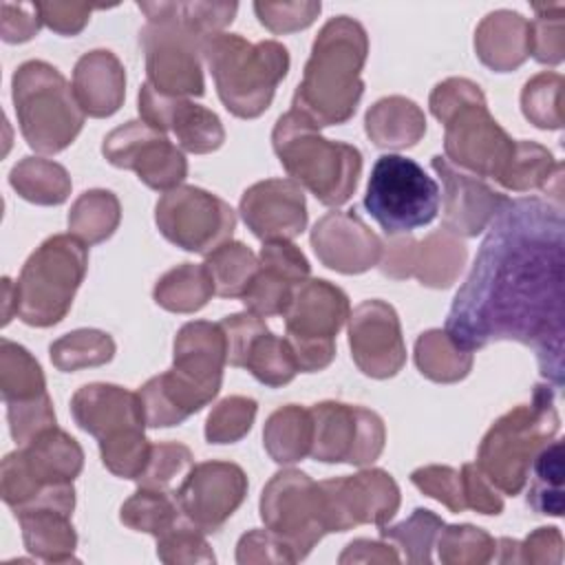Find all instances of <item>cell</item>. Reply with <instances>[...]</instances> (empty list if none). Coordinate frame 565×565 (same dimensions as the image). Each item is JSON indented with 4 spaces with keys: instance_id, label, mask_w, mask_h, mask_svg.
Masks as SVG:
<instances>
[{
    "instance_id": "cell-1",
    "label": "cell",
    "mask_w": 565,
    "mask_h": 565,
    "mask_svg": "<svg viewBox=\"0 0 565 565\" xmlns=\"http://www.w3.org/2000/svg\"><path fill=\"white\" fill-rule=\"evenodd\" d=\"M565 221L550 199H508L490 221L475 265L459 287L448 335L463 349L512 340L536 353L541 375L563 384Z\"/></svg>"
},
{
    "instance_id": "cell-2",
    "label": "cell",
    "mask_w": 565,
    "mask_h": 565,
    "mask_svg": "<svg viewBox=\"0 0 565 565\" xmlns=\"http://www.w3.org/2000/svg\"><path fill=\"white\" fill-rule=\"evenodd\" d=\"M366 55L369 35L358 20L335 15L324 22L311 44L291 110L300 113L316 128L349 121L364 93L360 73Z\"/></svg>"
},
{
    "instance_id": "cell-3",
    "label": "cell",
    "mask_w": 565,
    "mask_h": 565,
    "mask_svg": "<svg viewBox=\"0 0 565 565\" xmlns=\"http://www.w3.org/2000/svg\"><path fill=\"white\" fill-rule=\"evenodd\" d=\"M428 106L435 119L444 124L446 159L475 177L497 181L516 141L490 115L479 84L448 77L433 88Z\"/></svg>"
},
{
    "instance_id": "cell-4",
    "label": "cell",
    "mask_w": 565,
    "mask_h": 565,
    "mask_svg": "<svg viewBox=\"0 0 565 565\" xmlns=\"http://www.w3.org/2000/svg\"><path fill=\"white\" fill-rule=\"evenodd\" d=\"M84 450L66 430L51 426L9 452L0 466V494L13 514L29 508H57L73 514Z\"/></svg>"
},
{
    "instance_id": "cell-5",
    "label": "cell",
    "mask_w": 565,
    "mask_h": 565,
    "mask_svg": "<svg viewBox=\"0 0 565 565\" xmlns=\"http://www.w3.org/2000/svg\"><path fill=\"white\" fill-rule=\"evenodd\" d=\"M271 146L287 174L307 188L322 205H344L362 174V152L344 141H331L300 113L278 117Z\"/></svg>"
},
{
    "instance_id": "cell-6",
    "label": "cell",
    "mask_w": 565,
    "mask_h": 565,
    "mask_svg": "<svg viewBox=\"0 0 565 565\" xmlns=\"http://www.w3.org/2000/svg\"><path fill=\"white\" fill-rule=\"evenodd\" d=\"M205 57L223 106L241 119L263 115L287 77L289 53L276 40L249 42L238 33H214L203 40Z\"/></svg>"
},
{
    "instance_id": "cell-7",
    "label": "cell",
    "mask_w": 565,
    "mask_h": 565,
    "mask_svg": "<svg viewBox=\"0 0 565 565\" xmlns=\"http://www.w3.org/2000/svg\"><path fill=\"white\" fill-rule=\"evenodd\" d=\"M554 388L536 384L527 404H519L501 415L483 435L477 466L499 492L516 497L530 479L536 452L556 437L561 417Z\"/></svg>"
},
{
    "instance_id": "cell-8",
    "label": "cell",
    "mask_w": 565,
    "mask_h": 565,
    "mask_svg": "<svg viewBox=\"0 0 565 565\" xmlns=\"http://www.w3.org/2000/svg\"><path fill=\"white\" fill-rule=\"evenodd\" d=\"M11 97L24 141L40 154H55L79 135L86 113L73 84L49 62L29 60L11 79Z\"/></svg>"
},
{
    "instance_id": "cell-9",
    "label": "cell",
    "mask_w": 565,
    "mask_h": 565,
    "mask_svg": "<svg viewBox=\"0 0 565 565\" xmlns=\"http://www.w3.org/2000/svg\"><path fill=\"white\" fill-rule=\"evenodd\" d=\"M88 267V249L73 234L49 236L15 280V316L29 327H53L68 313Z\"/></svg>"
},
{
    "instance_id": "cell-10",
    "label": "cell",
    "mask_w": 565,
    "mask_h": 565,
    "mask_svg": "<svg viewBox=\"0 0 565 565\" xmlns=\"http://www.w3.org/2000/svg\"><path fill=\"white\" fill-rule=\"evenodd\" d=\"M364 207L386 236L411 234L437 216L439 185L417 161L388 152L371 168Z\"/></svg>"
},
{
    "instance_id": "cell-11",
    "label": "cell",
    "mask_w": 565,
    "mask_h": 565,
    "mask_svg": "<svg viewBox=\"0 0 565 565\" xmlns=\"http://www.w3.org/2000/svg\"><path fill=\"white\" fill-rule=\"evenodd\" d=\"M351 316L349 296L324 278H307L294 287L282 313L285 340L289 342L298 371L316 373L335 358V335Z\"/></svg>"
},
{
    "instance_id": "cell-12",
    "label": "cell",
    "mask_w": 565,
    "mask_h": 565,
    "mask_svg": "<svg viewBox=\"0 0 565 565\" xmlns=\"http://www.w3.org/2000/svg\"><path fill=\"white\" fill-rule=\"evenodd\" d=\"M148 22L139 33L146 55L148 84L170 97H201L205 93L201 46L203 38L154 9L152 2H137Z\"/></svg>"
},
{
    "instance_id": "cell-13",
    "label": "cell",
    "mask_w": 565,
    "mask_h": 565,
    "mask_svg": "<svg viewBox=\"0 0 565 565\" xmlns=\"http://www.w3.org/2000/svg\"><path fill=\"white\" fill-rule=\"evenodd\" d=\"M260 519L265 527L289 547L296 563L329 534L320 483L296 468L278 470L265 483Z\"/></svg>"
},
{
    "instance_id": "cell-14",
    "label": "cell",
    "mask_w": 565,
    "mask_h": 565,
    "mask_svg": "<svg viewBox=\"0 0 565 565\" xmlns=\"http://www.w3.org/2000/svg\"><path fill=\"white\" fill-rule=\"evenodd\" d=\"M154 223L172 245L207 256L232 241L236 212L227 201L203 188L179 185L157 201Z\"/></svg>"
},
{
    "instance_id": "cell-15",
    "label": "cell",
    "mask_w": 565,
    "mask_h": 565,
    "mask_svg": "<svg viewBox=\"0 0 565 565\" xmlns=\"http://www.w3.org/2000/svg\"><path fill=\"white\" fill-rule=\"evenodd\" d=\"M313 437L309 457L322 463H373L386 441L382 417L366 406L327 399L309 408Z\"/></svg>"
},
{
    "instance_id": "cell-16",
    "label": "cell",
    "mask_w": 565,
    "mask_h": 565,
    "mask_svg": "<svg viewBox=\"0 0 565 565\" xmlns=\"http://www.w3.org/2000/svg\"><path fill=\"white\" fill-rule=\"evenodd\" d=\"M102 154L110 166L132 170L141 183L159 192L179 188L188 177L183 150L143 119L113 128L104 137Z\"/></svg>"
},
{
    "instance_id": "cell-17",
    "label": "cell",
    "mask_w": 565,
    "mask_h": 565,
    "mask_svg": "<svg viewBox=\"0 0 565 565\" xmlns=\"http://www.w3.org/2000/svg\"><path fill=\"white\" fill-rule=\"evenodd\" d=\"M468 258L461 236L439 227L415 241L411 234H395L382 243L380 271L388 278H417L419 285L433 289L450 287Z\"/></svg>"
},
{
    "instance_id": "cell-18",
    "label": "cell",
    "mask_w": 565,
    "mask_h": 565,
    "mask_svg": "<svg viewBox=\"0 0 565 565\" xmlns=\"http://www.w3.org/2000/svg\"><path fill=\"white\" fill-rule=\"evenodd\" d=\"M329 532H347L355 525H384L399 508V488L382 468L320 481Z\"/></svg>"
},
{
    "instance_id": "cell-19",
    "label": "cell",
    "mask_w": 565,
    "mask_h": 565,
    "mask_svg": "<svg viewBox=\"0 0 565 565\" xmlns=\"http://www.w3.org/2000/svg\"><path fill=\"white\" fill-rule=\"evenodd\" d=\"M247 494V475L232 461H201L174 490L181 514L205 534L218 532Z\"/></svg>"
},
{
    "instance_id": "cell-20",
    "label": "cell",
    "mask_w": 565,
    "mask_h": 565,
    "mask_svg": "<svg viewBox=\"0 0 565 565\" xmlns=\"http://www.w3.org/2000/svg\"><path fill=\"white\" fill-rule=\"evenodd\" d=\"M349 347L355 366L375 380L393 377L406 362L399 316L384 300H364L349 316Z\"/></svg>"
},
{
    "instance_id": "cell-21",
    "label": "cell",
    "mask_w": 565,
    "mask_h": 565,
    "mask_svg": "<svg viewBox=\"0 0 565 565\" xmlns=\"http://www.w3.org/2000/svg\"><path fill=\"white\" fill-rule=\"evenodd\" d=\"M139 115L161 132L172 130L179 148L185 152L207 154L225 141V130L216 113L188 97L161 95L148 82L139 88Z\"/></svg>"
},
{
    "instance_id": "cell-22",
    "label": "cell",
    "mask_w": 565,
    "mask_h": 565,
    "mask_svg": "<svg viewBox=\"0 0 565 565\" xmlns=\"http://www.w3.org/2000/svg\"><path fill=\"white\" fill-rule=\"evenodd\" d=\"M433 170L441 179V201H444V221L441 227L457 236H477L499 210L508 203V196L490 188L481 177H475L446 157L435 154L430 159Z\"/></svg>"
},
{
    "instance_id": "cell-23",
    "label": "cell",
    "mask_w": 565,
    "mask_h": 565,
    "mask_svg": "<svg viewBox=\"0 0 565 565\" xmlns=\"http://www.w3.org/2000/svg\"><path fill=\"white\" fill-rule=\"evenodd\" d=\"M245 225L256 238L291 241L307 227V201L294 179H265L249 185L238 203Z\"/></svg>"
},
{
    "instance_id": "cell-24",
    "label": "cell",
    "mask_w": 565,
    "mask_h": 565,
    "mask_svg": "<svg viewBox=\"0 0 565 565\" xmlns=\"http://www.w3.org/2000/svg\"><path fill=\"white\" fill-rule=\"evenodd\" d=\"M311 247L318 260L340 274H362L380 263V236L355 210L327 212L311 230Z\"/></svg>"
},
{
    "instance_id": "cell-25",
    "label": "cell",
    "mask_w": 565,
    "mask_h": 565,
    "mask_svg": "<svg viewBox=\"0 0 565 565\" xmlns=\"http://www.w3.org/2000/svg\"><path fill=\"white\" fill-rule=\"evenodd\" d=\"M71 413L75 424L97 439L130 428H146L139 393L117 384H84L71 397Z\"/></svg>"
},
{
    "instance_id": "cell-26",
    "label": "cell",
    "mask_w": 565,
    "mask_h": 565,
    "mask_svg": "<svg viewBox=\"0 0 565 565\" xmlns=\"http://www.w3.org/2000/svg\"><path fill=\"white\" fill-rule=\"evenodd\" d=\"M225 364L227 344L218 322L192 320L177 331L172 369L214 397L221 391Z\"/></svg>"
},
{
    "instance_id": "cell-27",
    "label": "cell",
    "mask_w": 565,
    "mask_h": 565,
    "mask_svg": "<svg viewBox=\"0 0 565 565\" xmlns=\"http://www.w3.org/2000/svg\"><path fill=\"white\" fill-rule=\"evenodd\" d=\"M73 93L88 117L115 115L126 97V71L108 49L84 53L73 68Z\"/></svg>"
},
{
    "instance_id": "cell-28",
    "label": "cell",
    "mask_w": 565,
    "mask_h": 565,
    "mask_svg": "<svg viewBox=\"0 0 565 565\" xmlns=\"http://www.w3.org/2000/svg\"><path fill=\"white\" fill-rule=\"evenodd\" d=\"M475 51L497 73L519 68L530 57V20L510 9L490 11L475 29Z\"/></svg>"
},
{
    "instance_id": "cell-29",
    "label": "cell",
    "mask_w": 565,
    "mask_h": 565,
    "mask_svg": "<svg viewBox=\"0 0 565 565\" xmlns=\"http://www.w3.org/2000/svg\"><path fill=\"white\" fill-rule=\"evenodd\" d=\"M146 426L168 428L185 422L214 399L212 393L203 391L174 369L150 377L139 391Z\"/></svg>"
},
{
    "instance_id": "cell-30",
    "label": "cell",
    "mask_w": 565,
    "mask_h": 565,
    "mask_svg": "<svg viewBox=\"0 0 565 565\" xmlns=\"http://www.w3.org/2000/svg\"><path fill=\"white\" fill-rule=\"evenodd\" d=\"M22 527L26 552L42 563L77 561V532L71 523V512L57 508H29L15 514Z\"/></svg>"
},
{
    "instance_id": "cell-31",
    "label": "cell",
    "mask_w": 565,
    "mask_h": 565,
    "mask_svg": "<svg viewBox=\"0 0 565 565\" xmlns=\"http://www.w3.org/2000/svg\"><path fill=\"white\" fill-rule=\"evenodd\" d=\"M366 137L377 148L404 150L415 146L426 132V117L422 108L402 95L377 99L364 117Z\"/></svg>"
},
{
    "instance_id": "cell-32",
    "label": "cell",
    "mask_w": 565,
    "mask_h": 565,
    "mask_svg": "<svg viewBox=\"0 0 565 565\" xmlns=\"http://www.w3.org/2000/svg\"><path fill=\"white\" fill-rule=\"evenodd\" d=\"M313 424L309 408L287 404L276 408L263 428V444L276 463H296L311 450Z\"/></svg>"
},
{
    "instance_id": "cell-33",
    "label": "cell",
    "mask_w": 565,
    "mask_h": 565,
    "mask_svg": "<svg viewBox=\"0 0 565 565\" xmlns=\"http://www.w3.org/2000/svg\"><path fill=\"white\" fill-rule=\"evenodd\" d=\"M0 393L4 406H26L44 399L46 380L38 360L18 342H0Z\"/></svg>"
},
{
    "instance_id": "cell-34",
    "label": "cell",
    "mask_w": 565,
    "mask_h": 565,
    "mask_svg": "<svg viewBox=\"0 0 565 565\" xmlns=\"http://www.w3.org/2000/svg\"><path fill=\"white\" fill-rule=\"evenodd\" d=\"M472 362V351L459 347L446 329H428L415 340V364L433 382H459L470 373Z\"/></svg>"
},
{
    "instance_id": "cell-35",
    "label": "cell",
    "mask_w": 565,
    "mask_h": 565,
    "mask_svg": "<svg viewBox=\"0 0 565 565\" xmlns=\"http://www.w3.org/2000/svg\"><path fill=\"white\" fill-rule=\"evenodd\" d=\"M11 188L29 203L60 205L71 194V177L64 166L44 157H24L9 172Z\"/></svg>"
},
{
    "instance_id": "cell-36",
    "label": "cell",
    "mask_w": 565,
    "mask_h": 565,
    "mask_svg": "<svg viewBox=\"0 0 565 565\" xmlns=\"http://www.w3.org/2000/svg\"><path fill=\"white\" fill-rule=\"evenodd\" d=\"M214 296V282L205 265L181 263L168 269L154 285L152 298L172 313H194Z\"/></svg>"
},
{
    "instance_id": "cell-37",
    "label": "cell",
    "mask_w": 565,
    "mask_h": 565,
    "mask_svg": "<svg viewBox=\"0 0 565 565\" xmlns=\"http://www.w3.org/2000/svg\"><path fill=\"white\" fill-rule=\"evenodd\" d=\"M121 221L119 199L110 190H86L68 210V234L86 245L104 243L115 234Z\"/></svg>"
},
{
    "instance_id": "cell-38",
    "label": "cell",
    "mask_w": 565,
    "mask_h": 565,
    "mask_svg": "<svg viewBox=\"0 0 565 565\" xmlns=\"http://www.w3.org/2000/svg\"><path fill=\"white\" fill-rule=\"evenodd\" d=\"M203 265L214 282V294L221 298H243L260 269L258 256L241 241L218 245Z\"/></svg>"
},
{
    "instance_id": "cell-39",
    "label": "cell",
    "mask_w": 565,
    "mask_h": 565,
    "mask_svg": "<svg viewBox=\"0 0 565 565\" xmlns=\"http://www.w3.org/2000/svg\"><path fill=\"white\" fill-rule=\"evenodd\" d=\"M119 519L126 527L159 539L163 532L177 525L183 519V514L179 510L174 492L139 486L137 492L124 501Z\"/></svg>"
},
{
    "instance_id": "cell-40",
    "label": "cell",
    "mask_w": 565,
    "mask_h": 565,
    "mask_svg": "<svg viewBox=\"0 0 565 565\" xmlns=\"http://www.w3.org/2000/svg\"><path fill=\"white\" fill-rule=\"evenodd\" d=\"M561 168L563 163H558L545 146L521 139L514 143V152L508 166L503 168L501 177L497 179V183L512 192H527V190L545 192L547 183Z\"/></svg>"
},
{
    "instance_id": "cell-41",
    "label": "cell",
    "mask_w": 565,
    "mask_h": 565,
    "mask_svg": "<svg viewBox=\"0 0 565 565\" xmlns=\"http://www.w3.org/2000/svg\"><path fill=\"white\" fill-rule=\"evenodd\" d=\"M532 483L527 488V505L539 514H563V441L545 444L530 468Z\"/></svg>"
},
{
    "instance_id": "cell-42",
    "label": "cell",
    "mask_w": 565,
    "mask_h": 565,
    "mask_svg": "<svg viewBox=\"0 0 565 565\" xmlns=\"http://www.w3.org/2000/svg\"><path fill=\"white\" fill-rule=\"evenodd\" d=\"M49 353L57 371L73 373L110 362L115 355V340L99 329H75L57 338L49 347Z\"/></svg>"
},
{
    "instance_id": "cell-43",
    "label": "cell",
    "mask_w": 565,
    "mask_h": 565,
    "mask_svg": "<svg viewBox=\"0 0 565 565\" xmlns=\"http://www.w3.org/2000/svg\"><path fill=\"white\" fill-rule=\"evenodd\" d=\"M444 525V519L437 516L435 512L426 508H415L406 521L397 525H380V536L384 541L395 543L404 552V558L408 563L422 565L433 561L430 552Z\"/></svg>"
},
{
    "instance_id": "cell-44",
    "label": "cell",
    "mask_w": 565,
    "mask_h": 565,
    "mask_svg": "<svg viewBox=\"0 0 565 565\" xmlns=\"http://www.w3.org/2000/svg\"><path fill=\"white\" fill-rule=\"evenodd\" d=\"M243 369H247L260 384L269 388L289 384L298 373L289 342L280 335H274L269 329L252 342Z\"/></svg>"
},
{
    "instance_id": "cell-45",
    "label": "cell",
    "mask_w": 565,
    "mask_h": 565,
    "mask_svg": "<svg viewBox=\"0 0 565 565\" xmlns=\"http://www.w3.org/2000/svg\"><path fill=\"white\" fill-rule=\"evenodd\" d=\"M563 75L539 73L521 90V110L530 124L543 130L563 128Z\"/></svg>"
},
{
    "instance_id": "cell-46",
    "label": "cell",
    "mask_w": 565,
    "mask_h": 565,
    "mask_svg": "<svg viewBox=\"0 0 565 565\" xmlns=\"http://www.w3.org/2000/svg\"><path fill=\"white\" fill-rule=\"evenodd\" d=\"M435 543L446 565H483L497 556V539L470 523L444 525Z\"/></svg>"
},
{
    "instance_id": "cell-47",
    "label": "cell",
    "mask_w": 565,
    "mask_h": 565,
    "mask_svg": "<svg viewBox=\"0 0 565 565\" xmlns=\"http://www.w3.org/2000/svg\"><path fill=\"white\" fill-rule=\"evenodd\" d=\"M530 20V55L539 64L556 66L565 57V4L534 2Z\"/></svg>"
},
{
    "instance_id": "cell-48",
    "label": "cell",
    "mask_w": 565,
    "mask_h": 565,
    "mask_svg": "<svg viewBox=\"0 0 565 565\" xmlns=\"http://www.w3.org/2000/svg\"><path fill=\"white\" fill-rule=\"evenodd\" d=\"M150 450H152V444L146 439L143 430L139 428L121 430L99 439L102 463L106 466V470H110L115 477H121V479L137 481L139 475L146 470Z\"/></svg>"
},
{
    "instance_id": "cell-49",
    "label": "cell",
    "mask_w": 565,
    "mask_h": 565,
    "mask_svg": "<svg viewBox=\"0 0 565 565\" xmlns=\"http://www.w3.org/2000/svg\"><path fill=\"white\" fill-rule=\"evenodd\" d=\"M258 404L247 395H230L221 399L205 419V439L210 444H234L243 439L256 419Z\"/></svg>"
},
{
    "instance_id": "cell-50",
    "label": "cell",
    "mask_w": 565,
    "mask_h": 565,
    "mask_svg": "<svg viewBox=\"0 0 565 565\" xmlns=\"http://www.w3.org/2000/svg\"><path fill=\"white\" fill-rule=\"evenodd\" d=\"M157 11L174 18L203 40L223 33L232 24L238 4L236 2H152Z\"/></svg>"
},
{
    "instance_id": "cell-51",
    "label": "cell",
    "mask_w": 565,
    "mask_h": 565,
    "mask_svg": "<svg viewBox=\"0 0 565 565\" xmlns=\"http://www.w3.org/2000/svg\"><path fill=\"white\" fill-rule=\"evenodd\" d=\"M205 532L192 525L185 516L157 539V556L166 565L214 563L216 556L203 536Z\"/></svg>"
},
{
    "instance_id": "cell-52",
    "label": "cell",
    "mask_w": 565,
    "mask_h": 565,
    "mask_svg": "<svg viewBox=\"0 0 565 565\" xmlns=\"http://www.w3.org/2000/svg\"><path fill=\"white\" fill-rule=\"evenodd\" d=\"M192 450L179 441L152 444L146 470L139 475L137 483L141 488H154L170 492L174 481H179L192 468Z\"/></svg>"
},
{
    "instance_id": "cell-53",
    "label": "cell",
    "mask_w": 565,
    "mask_h": 565,
    "mask_svg": "<svg viewBox=\"0 0 565 565\" xmlns=\"http://www.w3.org/2000/svg\"><path fill=\"white\" fill-rule=\"evenodd\" d=\"M413 486L424 492L426 497L444 503L450 512H463L466 508V497H463V479L461 470L452 466H422L411 472Z\"/></svg>"
},
{
    "instance_id": "cell-54",
    "label": "cell",
    "mask_w": 565,
    "mask_h": 565,
    "mask_svg": "<svg viewBox=\"0 0 565 565\" xmlns=\"http://www.w3.org/2000/svg\"><path fill=\"white\" fill-rule=\"evenodd\" d=\"M294 287L296 285L289 282L287 278L260 267L256 278L252 280L249 289L243 294L241 302L245 305V311L256 313L260 318L282 316L291 300Z\"/></svg>"
},
{
    "instance_id": "cell-55",
    "label": "cell",
    "mask_w": 565,
    "mask_h": 565,
    "mask_svg": "<svg viewBox=\"0 0 565 565\" xmlns=\"http://www.w3.org/2000/svg\"><path fill=\"white\" fill-rule=\"evenodd\" d=\"M322 4L316 0L296 2H254V13L258 22L271 33H294L313 24L320 15Z\"/></svg>"
},
{
    "instance_id": "cell-56",
    "label": "cell",
    "mask_w": 565,
    "mask_h": 565,
    "mask_svg": "<svg viewBox=\"0 0 565 565\" xmlns=\"http://www.w3.org/2000/svg\"><path fill=\"white\" fill-rule=\"evenodd\" d=\"M258 263L263 269L274 271L294 285L307 280L311 271L307 256L291 241H265L258 254Z\"/></svg>"
},
{
    "instance_id": "cell-57",
    "label": "cell",
    "mask_w": 565,
    "mask_h": 565,
    "mask_svg": "<svg viewBox=\"0 0 565 565\" xmlns=\"http://www.w3.org/2000/svg\"><path fill=\"white\" fill-rule=\"evenodd\" d=\"M221 329L225 333V344H227V364L230 366H245L247 353L252 342L267 331V324L260 316L243 311V313H232L225 316L221 322Z\"/></svg>"
},
{
    "instance_id": "cell-58",
    "label": "cell",
    "mask_w": 565,
    "mask_h": 565,
    "mask_svg": "<svg viewBox=\"0 0 565 565\" xmlns=\"http://www.w3.org/2000/svg\"><path fill=\"white\" fill-rule=\"evenodd\" d=\"M236 563H296L289 547L267 527L249 530L238 539L236 545Z\"/></svg>"
},
{
    "instance_id": "cell-59",
    "label": "cell",
    "mask_w": 565,
    "mask_h": 565,
    "mask_svg": "<svg viewBox=\"0 0 565 565\" xmlns=\"http://www.w3.org/2000/svg\"><path fill=\"white\" fill-rule=\"evenodd\" d=\"M42 24L60 35H77L93 13V9H104V4L88 2H35Z\"/></svg>"
},
{
    "instance_id": "cell-60",
    "label": "cell",
    "mask_w": 565,
    "mask_h": 565,
    "mask_svg": "<svg viewBox=\"0 0 565 565\" xmlns=\"http://www.w3.org/2000/svg\"><path fill=\"white\" fill-rule=\"evenodd\" d=\"M42 18L35 2H2L0 4V35L4 42H26L38 35Z\"/></svg>"
},
{
    "instance_id": "cell-61",
    "label": "cell",
    "mask_w": 565,
    "mask_h": 565,
    "mask_svg": "<svg viewBox=\"0 0 565 565\" xmlns=\"http://www.w3.org/2000/svg\"><path fill=\"white\" fill-rule=\"evenodd\" d=\"M519 563L556 565L563 561V534L558 527H536L516 543Z\"/></svg>"
},
{
    "instance_id": "cell-62",
    "label": "cell",
    "mask_w": 565,
    "mask_h": 565,
    "mask_svg": "<svg viewBox=\"0 0 565 565\" xmlns=\"http://www.w3.org/2000/svg\"><path fill=\"white\" fill-rule=\"evenodd\" d=\"M461 479H463V497H466V508L497 516L503 510V499L499 490L488 481V477L479 470L477 463H463L461 466Z\"/></svg>"
},
{
    "instance_id": "cell-63",
    "label": "cell",
    "mask_w": 565,
    "mask_h": 565,
    "mask_svg": "<svg viewBox=\"0 0 565 565\" xmlns=\"http://www.w3.org/2000/svg\"><path fill=\"white\" fill-rule=\"evenodd\" d=\"M338 563H399V554L388 543L371 541V539H355L351 541L344 552L338 556Z\"/></svg>"
},
{
    "instance_id": "cell-64",
    "label": "cell",
    "mask_w": 565,
    "mask_h": 565,
    "mask_svg": "<svg viewBox=\"0 0 565 565\" xmlns=\"http://www.w3.org/2000/svg\"><path fill=\"white\" fill-rule=\"evenodd\" d=\"M2 324H7L13 316H15V282H11L9 278H2Z\"/></svg>"
}]
</instances>
